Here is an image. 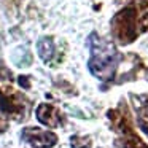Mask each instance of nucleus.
Instances as JSON below:
<instances>
[{
	"label": "nucleus",
	"mask_w": 148,
	"mask_h": 148,
	"mask_svg": "<svg viewBox=\"0 0 148 148\" xmlns=\"http://www.w3.org/2000/svg\"><path fill=\"white\" fill-rule=\"evenodd\" d=\"M88 46H89L88 69H89L91 75L100 81L113 80L123 61V54L118 51V48L112 42L102 38L97 32L89 34Z\"/></svg>",
	"instance_id": "nucleus-1"
},
{
	"label": "nucleus",
	"mask_w": 148,
	"mask_h": 148,
	"mask_svg": "<svg viewBox=\"0 0 148 148\" xmlns=\"http://www.w3.org/2000/svg\"><path fill=\"white\" fill-rule=\"evenodd\" d=\"M148 0L132 2L123 7L110 21V32L112 37L123 46H127L138 38V13L140 10L147 8Z\"/></svg>",
	"instance_id": "nucleus-2"
},
{
	"label": "nucleus",
	"mask_w": 148,
	"mask_h": 148,
	"mask_svg": "<svg viewBox=\"0 0 148 148\" xmlns=\"http://www.w3.org/2000/svg\"><path fill=\"white\" fill-rule=\"evenodd\" d=\"M107 118L110 119V126L116 134L115 143L119 148H148V145L134 131L131 112L124 102H121L116 108L108 110Z\"/></svg>",
	"instance_id": "nucleus-3"
},
{
	"label": "nucleus",
	"mask_w": 148,
	"mask_h": 148,
	"mask_svg": "<svg viewBox=\"0 0 148 148\" xmlns=\"http://www.w3.org/2000/svg\"><path fill=\"white\" fill-rule=\"evenodd\" d=\"M27 102L26 96L11 86L0 88V110L7 118L11 119H24L27 113Z\"/></svg>",
	"instance_id": "nucleus-4"
},
{
	"label": "nucleus",
	"mask_w": 148,
	"mask_h": 148,
	"mask_svg": "<svg viewBox=\"0 0 148 148\" xmlns=\"http://www.w3.org/2000/svg\"><path fill=\"white\" fill-rule=\"evenodd\" d=\"M21 138L32 148H53L58 143V135L51 131H43L40 127H24Z\"/></svg>",
	"instance_id": "nucleus-5"
},
{
	"label": "nucleus",
	"mask_w": 148,
	"mask_h": 148,
	"mask_svg": "<svg viewBox=\"0 0 148 148\" xmlns=\"http://www.w3.org/2000/svg\"><path fill=\"white\" fill-rule=\"evenodd\" d=\"M35 116L46 127H59V126L64 124L62 112L51 103H40L35 110Z\"/></svg>",
	"instance_id": "nucleus-6"
},
{
	"label": "nucleus",
	"mask_w": 148,
	"mask_h": 148,
	"mask_svg": "<svg viewBox=\"0 0 148 148\" xmlns=\"http://www.w3.org/2000/svg\"><path fill=\"white\" fill-rule=\"evenodd\" d=\"M37 49H38V56L42 58V61L48 65H56L61 58H59L58 48H56V43L51 37H43L38 40L37 43Z\"/></svg>",
	"instance_id": "nucleus-7"
},
{
	"label": "nucleus",
	"mask_w": 148,
	"mask_h": 148,
	"mask_svg": "<svg viewBox=\"0 0 148 148\" xmlns=\"http://www.w3.org/2000/svg\"><path fill=\"white\" fill-rule=\"evenodd\" d=\"M143 102L138 100V97H134V100H137V123L140 126V129L148 135V99L147 97H140Z\"/></svg>",
	"instance_id": "nucleus-8"
},
{
	"label": "nucleus",
	"mask_w": 148,
	"mask_h": 148,
	"mask_svg": "<svg viewBox=\"0 0 148 148\" xmlns=\"http://www.w3.org/2000/svg\"><path fill=\"white\" fill-rule=\"evenodd\" d=\"M72 148H91V140L89 137H83V135H73L70 138Z\"/></svg>",
	"instance_id": "nucleus-9"
},
{
	"label": "nucleus",
	"mask_w": 148,
	"mask_h": 148,
	"mask_svg": "<svg viewBox=\"0 0 148 148\" xmlns=\"http://www.w3.org/2000/svg\"><path fill=\"white\" fill-rule=\"evenodd\" d=\"M138 30L140 32H148V13H145L142 16V19L138 21Z\"/></svg>",
	"instance_id": "nucleus-10"
},
{
	"label": "nucleus",
	"mask_w": 148,
	"mask_h": 148,
	"mask_svg": "<svg viewBox=\"0 0 148 148\" xmlns=\"http://www.w3.org/2000/svg\"><path fill=\"white\" fill-rule=\"evenodd\" d=\"M10 78H11V72L5 65L0 64V80H10Z\"/></svg>",
	"instance_id": "nucleus-11"
},
{
	"label": "nucleus",
	"mask_w": 148,
	"mask_h": 148,
	"mask_svg": "<svg viewBox=\"0 0 148 148\" xmlns=\"http://www.w3.org/2000/svg\"><path fill=\"white\" fill-rule=\"evenodd\" d=\"M19 84H21L23 88H26V89L30 86V83H29V80H27V77H26V75H23V77H19Z\"/></svg>",
	"instance_id": "nucleus-12"
},
{
	"label": "nucleus",
	"mask_w": 148,
	"mask_h": 148,
	"mask_svg": "<svg viewBox=\"0 0 148 148\" xmlns=\"http://www.w3.org/2000/svg\"><path fill=\"white\" fill-rule=\"evenodd\" d=\"M119 2V0H118ZM126 2H129V3H132V2H142V0H126Z\"/></svg>",
	"instance_id": "nucleus-13"
}]
</instances>
